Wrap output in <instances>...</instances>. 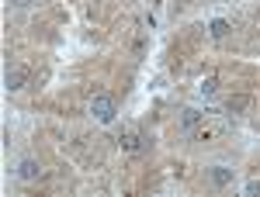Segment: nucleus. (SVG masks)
<instances>
[{
    "mask_svg": "<svg viewBox=\"0 0 260 197\" xmlns=\"http://www.w3.org/2000/svg\"><path fill=\"white\" fill-rule=\"evenodd\" d=\"M149 145H153L149 135H142L139 128H132V125H128V128H121V149H125V152L139 156V152H149Z\"/></svg>",
    "mask_w": 260,
    "mask_h": 197,
    "instance_id": "2",
    "label": "nucleus"
},
{
    "mask_svg": "<svg viewBox=\"0 0 260 197\" xmlns=\"http://www.w3.org/2000/svg\"><path fill=\"white\" fill-rule=\"evenodd\" d=\"M28 83V69H21V66H7V73H4V87L7 90H21Z\"/></svg>",
    "mask_w": 260,
    "mask_h": 197,
    "instance_id": "3",
    "label": "nucleus"
},
{
    "mask_svg": "<svg viewBox=\"0 0 260 197\" xmlns=\"http://www.w3.org/2000/svg\"><path fill=\"white\" fill-rule=\"evenodd\" d=\"M215 90H219V83H215V80H205V83L198 87L201 97H215Z\"/></svg>",
    "mask_w": 260,
    "mask_h": 197,
    "instance_id": "8",
    "label": "nucleus"
},
{
    "mask_svg": "<svg viewBox=\"0 0 260 197\" xmlns=\"http://www.w3.org/2000/svg\"><path fill=\"white\" fill-rule=\"evenodd\" d=\"M201 118H205V111H198V107H184V111H180V132L187 135V132H191Z\"/></svg>",
    "mask_w": 260,
    "mask_h": 197,
    "instance_id": "4",
    "label": "nucleus"
},
{
    "mask_svg": "<svg viewBox=\"0 0 260 197\" xmlns=\"http://www.w3.org/2000/svg\"><path fill=\"white\" fill-rule=\"evenodd\" d=\"M18 177L21 180H39L42 177V166L35 163V159H21V163H18Z\"/></svg>",
    "mask_w": 260,
    "mask_h": 197,
    "instance_id": "5",
    "label": "nucleus"
},
{
    "mask_svg": "<svg viewBox=\"0 0 260 197\" xmlns=\"http://www.w3.org/2000/svg\"><path fill=\"white\" fill-rule=\"evenodd\" d=\"M35 4H42V0H11V7H35Z\"/></svg>",
    "mask_w": 260,
    "mask_h": 197,
    "instance_id": "11",
    "label": "nucleus"
},
{
    "mask_svg": "<svg viewBox=\"0 0 260 197\" xmlns=\"http://www.w3.org/2000/svg\"><path fill=\"white\" fill-rule=\"evenodd\" d=\"M208 31H212V38H225L229 35V21H212Z\"/></svg>",
    "mask_w": 260,
    "mask_h": 197,
    "instance_id": "7",
    "label": "nucleus"
},
{
    "mask_svg": "<svg viewBox=\"0 0 260 197\" xmlns=\"http://www.w3.org/2000/svg\"><path fill=\"white\" fill-rule=\"evenodd\" d=\"M212 183H215V187H229V183H233V170L215 166V170H212Z\"/></svg>",
    "mask_w": 260,
    "mask_h": 197,
    "instance_id": "6",
    "label": "nucleus"
},
{
    "mask_svg": "<svg viewBox=\"0 0 260 197\" xmlns=\"http://www.w3.org/2000/svg\"><path fill=\"white\" fill-rule=\"evenodd\" d=\"M90 114H94L101 125H111V121H115V114H118L115 97H111V94H94V97H90Z\"/></svg>",
    "mask_w": 260,
    "mask_h": 197,
    "instance_id": "1",
    "label": "nucleus"
},
{
    "mask_svg": "<svg viewBox=\"0 0 260 197\" xmlns=\"http://www.w3.org/2000/svg\"><path fill=\"white\" fill-rule=\"evenodd\" d=\"M246 104H250V100H246V97H233V100H229V104H225V111L233 114V111H243Z\"/></svg>",
    "mask_w": 260,
    "mask_h": 197,
    "instance_id": "9",
    "label": "nucleus"
},
{
    "mask_svg": "<svg viewBox=\"0 0 260 197\" xmlns=\"http://www.w3.org/2000/svg\"><path fill=\"white\" fill-rule=\"evenodd\" d=\"M246 194H250V197H260V180H250V183H246Z\"/></svg>",
    "mask_w": 260,
    "mask_h": 197,
    "instance_id": "10",
    "label": "nucleus"
}]
</instances>
